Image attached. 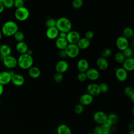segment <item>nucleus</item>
<instances>
[{"instance_id": "45", "label": "nucleus", "mask_w": 134, "mask_h": 134, "mask_svg": "<svg viewBox=\"0 0 134 134\" xmlns=\"http://www.w3.org/2000/svg\"><path fill=\"white\" fill-rule=\"evenodd\" d=\"M103 126L106 127H108V128H110L111 127V126L113 125V124L112 122L109 120H108L107 118V119L104 121V122L102 124Z\"/></svg>"}, {"instance_id": "47", "label": "nucleus", "mask_w": 134, "mask_h": 134, "mask_svg": "<svg viewBox=\"0 0 134 134\" xmlns=\"http://www.w3.org/2000/svg\"><path fill=\"white\" fill-rule=\"evenodd\" d=\"M66 34L65 32H59V37H61V38H66Z\"/></svg>"}, {"instance_id": "13", "label": "nucleus", "mask_w": 134, "mask_h": 134, "mask_svg": "<svg viewBox=\"0 0 134 134\" xmlns=\"http://www.w3.org/2000/svg\"><path fill=\"white\" fill-rule=\"evenodd\" d=\"M10 82L16 86H20L24 84L25 78L20 74L15 73L12 76Z\"/></svg>"}, {"instance_id": "9", "label": "nucleus", "mask_w": 134, "mask_h": 134, "mask_svg": "<svg viewBox=\"0 0 134 134\" xmlns=\"http://www.w3.org/2000/svg\"><path fill=\"white\" fill-rule=\"evenodd\" d=\"M116 44L119 50L123 51L128 47L129 41L127 38L121 36L117 38L116 41Z\"/></svg>"}, {"instance_id": "22", "label": "nucleus", "mask_w": 134, "mask_h": 134, "mask_svg": "<svg viewBox=\"0 0 134 134\" xmlns=\"http://www.w3.org/2000/svg\"><path fill=\"white\" fill-rule=\"evenodd\" d=\"M16 49L17 51L20 54L26 53L28 50L27 44L24 41L18 42L16 45Z\"/></svg>"}, {"instance_id": "44", "label": "nucleus", "mask_w": 134, "mask_h": 134, "mask_svg": "<svg viewBox=\"0 0 134 134\" xmlns=\"http://www.w3.org/2000/svg\"><path fill=\"white\" fill-rule=\"evenodd\" d=\"M102 130V133L103 134H109L110 131V128L106 127L103 125H100Z\"/></svg>"}, {"instance_id": "37", "label": "nucleus", "mask_w": 134, "mask_h": 134, "mask_svg": "<svg viewBox=\"0 0 134 134\" xmlns=\"http://www.w3.org/2000/svg\"><path fill=\"white\" fill-rule=\"evenodd\" d=\"M111 54V51L109 48H105L102 51V57L106 58L110 57Z\"/></svg>"}, {"instance_id": "38", "label": "nucleus", "mask_w": 134, "mask_h": 134, "mask_svg": "<svg viewBox=\"0 0 134 134\" xmlns=\"http://www.w3.org/2000/svg\"><path fill=\"white\" fill-rule=\"evenodd\" d=\"M53 79L54 80L57 82V83H60L62 81L63 79V76L62 73H56L53 76Z\"/></svg>"}, {"instance_id": "25", "label": "nucleus", "mask_w": 134, "mask_h": 134, "mask_svg": "<svg viewBox=\"0 0 134 134\" xmlns=\"http://www.w3.org/2000/svg\"><path fill=\"white\" fill-rule=\"evenodd\" d=\"M57 134H72L70 128L65 124L59 125L57 129Z\"/></svg>"}, {"instance_id": "33", "label": "nucleus", "mask_w": 134, "mask_h": 134, "mask_svg": "<svg viewBox=\"0 0 134 134\" xmlns=\"http://www.w3.org/2000/svg\"><path fill=\"white\" fill-rule=\"evenodd\" d=\"M124 93L130 97L132 95L134 94V90L133 87L131 86H128L126 87L124 89Z\"/></svg>"}, {"instance_id": "41", "label": "nucleus", "mask_w": 134, "mask_h": 134, "mask_svg": "<svg viewBox=\"0 0 134 134\" xmlns=\"http://www.w3.org/2000/svg\"><path fill=\"white\" fill-rule=\"evenodd\" d=\"M24 2L23 0H15L14 1V6L15 8H19L24 6Z\"/></svg>"}, {"instance_id": "18", "label": "nucleus", "mask_w": 134, "mask_h": 134, "mask_svg": "<svg viewBox=\"0 0 134 134\" xmlns=\"http://www.w3.org/2000/svg\"><path fill=\"white\" fill-rule=\"evenodd\" d=\"M122 67L127 71H132L134 69V58H129L125 59L122 62Z\"/></svg>"}, {"instance_id": "5", "label": "nucleus", "mask_w": 134, "mask_h": 134, "mask_svg": "<svg viewBox=\"0 0 134 134\" xmlns=\"http://www.w3.org/2000/svg\"><path fill=\"white\" fill-rule=\"evenodd\" d=\"M66 55L71 58H76L80 53V49L76 44H68L64 49Z\"/></svg>"}, {"instance_id": "4", "label": "nucleus", "mask_w": 134, "mask_h": 134, "mask_svg": "<svg viewBox=\"0 0 134 134\" xmlns=\"http://www.w3.org/2000/svg\"><path fill=\"white\" fill-rule=\"evenodd\" d=\"M15 17L18 20L24 21L27 19L29 16V11L26 7H22L16 9L15 11Z\"/></svg>"}, {"instance_id": "52", "label": "nucleus", "mask_w": 134, "mask_h": 134, "mask_svg": "<svg viewBox=\"0 0 134 134\" xmlns=\"http://www.w3.org/2000/svg\"><path fill=\"white\" fill-rule=\"evenodd\" d=\"M130 98H131V99L132 102H133V100H134V94H133V95H132L130 97Z\"/></svg>"}, {"instance_id": "24", "label": "nucleus", "mask_w": 134, "mask_h": 134, "mask_svg": "<svg viewBox=\"0 0 134 134\" xmlns=\"http://www.w3.org/2000/svg\"><path fill=\"white\" fill-rule=\"evenodd\" d=\"M41 72L40 69L35 66H32L28 69V75L33 79H36L39 77Z\"/></svg>"}, {"instance_id": "53", "label": "nucleus", "mask_w": 134, "mask_h": 134, "mask_svg": "<svg viewBox=\"0 0 134 134\" xmlns=\"http://www.w3.org/2000/svg\"><path fill=\"white\" fill-rule=\"evenodd\" d=\"M2 33L1 30H0V40H1V39H2Z\"/></svg>"}, {"instance_id": "34", "label": "nucleus", "mask_w": 134, "mask_h": 134, "mask_svg": "<svg viewBox=\"0 0 134 134\" xmlns=\"http://www.w3.org/2000/svg\"><path fill=\"white\" fill-rule=\"evenodd\" d=\"M107 118L112 122L113 125L116 124L118 120V117L114 113L109 114L108 115H107Z\"/></svg>"}, {"instance_id": "31", "label": "nucleus", "mask_w": 134, "mask_h": 134, "mask_svg": "<svg viewBox=\"0 0 134 134\" xmlns=\"http://www.w3.org/2000/svg\"><path fill=\"white\" fill-rule=\"evenodd\" d=\"M2 2L4 6V8H10L14 6L13 0H2Z\"/></svg>"}, {"instance_id": "46", "label": "nucleus", "mask_w": 134, "mask_h": 134, "mask_svg": "<svg viewBox=\"0 0 134 134\" xmlns=\"http://www.w3.org/2000/svg\"><path fill=\"white\" fill-rule=\"evenodd\" d=\"M59 55L61 58H65L66 57H67L66 54L65 53V51L64 50H60L59 52Z\"/></svg>"}, {"instance_id": "6", "label": "nucleus", "mask_w": 134, "mask_h": 134, "mask_svg": "<svg viewBox=\"0 0 134 134\" xmlns=\"http://www.w3.org/2000/svg\"><path fill=\"white\" fill-rule=\"evenodd\" d=\"M3 63L5 67L8 69H14L17 65V59L10 55L3 58Z\"/></svg>"}, {"instance_id": "28", "label": "nucleus", "mask_w": 134, "mask_h": 134, "mask_svg": "<svg viewBox=\"0 0 134 134\" xmlns=\"http://www.w3.org/2000/svg\"><path fill=\"white\" fill-rule=\"evenodd\" d=\"M14 38L16 41H17L18 42H21L23 41V40L24 39V33L19 30H18L14 35Z\"/></svg>"}, {"instance_id": "51", "label": "nucleus", "mask_w": 134, "mask_h": 134, "mask_svg": "<svg viewBox=\"0 0 134 134\" xmlns=\"http://www.w3.org/2000/svg\"><path fill=\"white\" fill-rule=\"evenodd\" d=\"M128 134H134V130L132 129H130L128 132Z\"/></svg>"}, {"instance_id": "7", "label": "nucleus", "mask_w": 134, "mask_h": 134, "mask_svg": "<svg viewBox=\"0 0 134 134\" xmlns=\"http://www.w3.org/2000/svg\"><path fill=\"white\" fill-rule=\"evenodd\" d=\"M80 38V34L77 31L70 30L66 34V39L69 44H76Z\"/></svg>"}, {"instance_id": "1", "label": "nucleus", "mask_w": 134, "mask_h": 134, "mask_svg": "<svg viewBox=\"0 0 134 134\" xmlns=\"http://www.w3.org/2000/svg\"><path fill=\"white\" fill-rule=\"evenodd\" d=\"M18 30V26L16 23L13 20L5 22L2 26L1 31L2 35L7 37L13 36Z\"/></svg>"}, {"instance_id": "54", "label": "nucleus", "mask_w": 134, "mask_h": 134, "mask_svg": "<svg viewBox=\"0 0 134 134\" xmlns=\"http://www.w3.org/2000/svg\"><path fill=\"white\" fill-rule=\"evenodd\" d=\"M87 134H93L92 132H90V133H87Z\"/></svg>"}, {"instance_id": "20", "label": "nucleus", "mask_w": 134, "mask_h": 134, "mask_svg": "<svg viewBox=\"0 0 134 134\" xmlns=\"http://www.w3.org/2000/svg\"><path fill=\"white\" fill-rule=\"evenodd\" d=\"M96 65L100 70H105L108 67V62L106 58L101 56L97 59Z\"/></svg>"}, {"instance_id": "42", "label": "nucleus", "mask_w": 134, "mask_h": 134, "mask_svg": "<svg viewBox=\"0 0 134 134\" xmlns=\"http://www.w3.org/2000/svg\"><path fill=\"white\" fill-rule=\"evenodd\" d=\"M94 36V34L93 31H92V30H88L85 32V38H86L88 40H90L91 39L93 38Z\"/></svg>"}, {"instance_id": "11", "label": "nucleus", "mask_w": 134, "mask_h": 134, "mask_svg": "<svg viewBox=\"0 0 134 134\" xmlns=\"http://www.w3.org/2000/svg\"><path fill=\"white\" fill-rule=\"evenodd\" d=\"M86 90L87 93L91 95L92 96H97L100 93L99 84L96 83L89 84L86 87Z\"/></svg>"}, {"instance_id": "39", "label": "nucleus", "mask_w": 134, "mask_h": 134, "mask_svg": "<svg viewBox=\"0 0 134 134\" xmlns=\"http://www.w3.org/2000/svg\"><path fill=\"white\" fill-rule=\"evenodd\" d=\"M100 92L102 93H106L108 92L109 90V87L108 85L105 83H101L100 84H99Z\"/></svg>"}, {"instance_id": "36", "label": "nucleus", "mask_w": 134, "mask_h": 134, "mask_svg": "<svg viewBox=\"0 0 134 134\" xmlns=\"http://www.w3.org/2000/svg\"><path fill=\"white\" fill-rule=\"evenodd\" d=\"M84 106L81 104H77L74 107V112L78 115L82 114L84 111Z\"/></svg>"}, {"instance_id": "12", "label": "nucleus", "mask_w": 134, "mask_h": 134, "mask_svg": "<svg viewBox=\"0 0 134 134\" xmlns=\"http://www.w3.org/2000/svg\"><path fill=\"white\" fill-rule=\"evenodd\" d=\"M115 76L118 81L124 82L126 80L128 76L127 71L123 68H118L115 69Z\"/></svg>"}, {"instance_id": "43", "label": "nucleus", "mask_w": 134, "mask_h": 134, "mask_svg": "<svg viewBox=\"0 0 134 134\" xmlns=\"http://www.w3.org/2000/svg\"><path fill=\"white\" fill-rule=\"evenodd\" d=\"M92 133L93 134H103L100 126L95 127L93 129V132Z\"/></svg>"}, {"instance_id": "48", "label": "nucleus", "mask_w": 134, "mask_h": 134, "mask_svg": "<svg viewBox=\"0 0 134 134\" xmlns=\"http://www.w3.org/2000/svg\"><path fill=\"white\" fill-rule=\"evenodd\" d=\"M4 6L2 3V1H0V14L3 13L4 10Z\"/></svg>"}, {"instance_id": "49", "label": "nucleus", "mask_w": 134, "mask_h": 134, "mask_svg": "<svg viewBox=\"0 0 134 134\" xmlns=\"http://www.w3.org/2000/svg\"><path fill=\"white\" fill-rule=\"evenodd\" d=\"M3 92H4V87H3V85H1L0 84V96L1 95H2V94L3 93Z\"/></svg>"}, {"instance_id": "40", "label": "nucleus", "mask_w": 134, "mask_h": 134, "mask_svg": "<svg viewBox=\"0 0 134 134\" xmlns=\"http://www.w3.org/2000/svg\"><path fill=\"white\" fill-rule=\"evenodd\" d=\"M77 80L80 82H84L87 79V76L85 72H79L77 76Z\"/></svg>"}, {"instance_id": "23", "label": "nucleus", "mask_w": 134, "mask_h": 134, "mask_svg": "<svg viewBox=\"0 0 134 134\" xmlns=\"http://www.w3.org/2000/svg\"><path fill=\"white\" fill-rule=\"evenodd\" d=\"M12 53V49L6 44H3L0 46V54L3 58L10 55Z\"/></svg>"}, {"instance_id": "21", "label": "nucleus", "mask_w": 134, "mask_h": 134, "mask_svg": "<svg viewBox=\"0 0 134 134\" xmlns=\"http://www.w3.org/2000/svg\"><path fill=\"white\" fill-rule=\"evenodd\" d=\"M69 43L66 38L58 37L55 41V46L60 50H64Z\"/></svg>"}, {"instance_id": "2", "label": "nucleus", "mask_w": 134, "mask_h": 134, "mask_svg": "<svg viewBox=\"0 0 134 134\" xmlns=\"http://www.w3.org/2000/svg\"><path fill=\"white\" fill-rule=\"evenodd\" d=\"M17 59V65L22 69H29L32 66L34 63V59L32 57L26 53L20 54Z\"/></svg>"}, {"instance_id": "29", "label": "nucleus", "mask_w": 134, "mask_h": 134, "mask_svg": "<svg viewBox=\"0 0 134 134\" xmlns=\"http://www.w3.org/2000/svg\"><path fill=\"white\" fill-rule=\"evenodd\" d=\"M125 59L122 52H118L115 55V60L118 63H122Z\"/></svg>"}, {"instance_id": "15", "label": "nucleus", "mask_w": 134, "mask_h": 134, "mask_svg": "<svg viewBox=\"0 0 134 134\" xmlns=\"http://www.w3.org/2000/svg\"><path fill=\"white\" fill-rule=\"evenodd\" d=\"M79 101L83 106L89 105L93 102V96L88 93H85L80 96Z\"/></svg>"}, {"instance_id": "16", "label": "nucleus", "mask_w": 134, "mask_h": 134, "mask_svg": "<svg viewBox=\"0 0 134 134\" xmlns=\"http://www.w3.org/2000/svg\"><path fill=\"white\" fill-rule=\"evenodd\" d=\"M12 75L9 72L2 71L0 72V84L5 85L10 82Z\"/></svg>"}, {"instance_id": "50", "label": "nucleus", "mask_w": 134, "mask_h": 134, "mask_svg": "<svg viewBox=\"0 0 134 134\" xmlns=\"http://www.w3.org/2000/svg\"><path fill=\"white\" fill-rule=\"evenodd\" d=\"M26 53L28 54H29V55L32 56V53H33V51H32L31 50H30V49H28V50H27Z\"/></svg>"}, {"instance_id": "3", "label": "nucleus", "mask_w": 134, "mask_h": 134, "mask_svg": "<svg viewBox=\"0 0 134 134\" xmlns=\"http://www.w3.org/2000/svg\"><path fill=\"white\" fill-rule=\"evenodd\" d=\"M71 21L66 17H61L56 20L55 27L59 32H68L72 29Z\"/></svg>"}, {"instance_id": "32", "label": "nucleus", "mask_w": 134, "mask_h": 134, "mask_svg": "<svg viewBox=\"0 0 134 134\" xmlns=\"http://www.w3.org/2000/svg\"><path fill=\"white\" fill-rule=\"evenodd\" d=\"M56 20L54 18H49L46 21V26L47 28L55 27Z\"/></svg>"}, {"instance_id": "17", "label": "nucleus", "mask_w": 134, "mask_h": 134, "mask_svg": "<svg viewBox=\"0 0 134 134\" xmlns=\"http://www.w3.org/2000/svg\"><path fill=\"white\" fill-rule=\"evenodd\" d=\"M77 68L80 72H85L89 69L88 61L84 58L80 59L77 63Z\"/></svg>"}, {"instance_id": "14", "label": "nucleus", "mask_w": 134, "mask_h": 134, "mask_svg": "<svg viewBox=\"0 0 134 134\" xmlns=\"http://www.w3.org/2000/svg\"><path fill=\"white\" fill-rule=\"evenodd\" d=\"M87 79L91 81H96L99 77V72L98 71L94 68H89L85 72Z\"/></svg>"}, {"instance_id": "35", "label": "nucleus", "mask_w": 134, "mask_h": 134, "mask_svg": "<svg viewBox=\"0 0 134 134\" xmlns=\"http://www.w3.org/2000/svg\"><path fill=\"white\" fill-rule=\"evenodd\" d=\"M83 2L82 0H74L72 2V5L74 9H79L83 5Z\"/></svg>"}, {"instance_id": "19", "label": "nucleus", "mask_w": 134, "mask_h": 134, "mask_svg": "<svg viewBox=\"0 0 134 134\" xmlns=\"http://www.w3.org/2000/svg\"><path fill=\"white\" fill-rule=\"evenodd\" d=\"M59 34V31L56 27L48 28L46 30V36L50 39H54L58 38Z\"/></svg>"}, {"instance_id": "26", "label": "nucleus", "mask_w": 134, "mask_h": 134, "mask_svg": "<svg viewBox=\"0 0 134 134\" xmlns=\"http://www.w3.org/2000/svg\"><path fill=\"white\" fill-rule=\"evenodd\" d=\"M77 46L80 49H85L90 45V40L86 38H81L76 43Z\"/></svg>"}, {"instance_id": "10", "label": "nucleus", "mask_w": 134, "mask_h": 134, "mask_svg": "<svg viewBox=\"0 0 134 134\" xmlns=\"http://www.w3.org/2000/svg\"><path fill=\"white\" fill-rule=\"evenodd\" d=\"M69 69V64L68 62L64 60L59 61L55 65V69L57 73H63L65 72Z\"/></svg>"}, {"instance_id": "8", "label": "nucleus", "mask_w": 134, "mask_h": 134, "mask_svg": "<svg viewBox=\"0 0 134 134\" xmlns=\"http://www.w3.org/2000/svg\"><path fill=\"white\" fill-rule=\"evenodd\" d=\"M107 115L103 111H97L93 115L94 121L99 125H102L107 119Z\"/></svg>"}, {"instance_id": "30", "label": "nucleus", "mask_w": 134, "mask_h": 134, "mask_svg": "<svg viewBox=\"0 0 134 134\" xmlns=\"http://www.w3.org/2000/svg\"><path fill=\"white\" fill-rule=\"evenodd\" d=\"M122 53L125 57V58H132L133 54V50L129 47H128L126 49L122 51Z\"/></svg>"}, {"instance_id": "27", "label": "nucleus", "mask_w": 134, "mask_h": 134, "mask_svg": "<svg viewBox=\"0 0 134 134\" xmlns=\"http://www.w3.org/2000/svg\"><path fill=\"white\" fill-rule=\"evenodd\" d=\"M123 36L126 38H130L133 36V29L129 27H125L122 31Z\"/></svg>"}, {"instance_id": "55", "label": "nucleus", "mask_w": 134, "mask_h": 134, "mask_svg": "<svg viewBox=\"0 0 134 134\" xmlns=\"http://www.w3.org/2000/svg\"><path fill=\"white\" fill-rule=\"evenodd\" d=\"M1 100H0V106H1Z\"/></svg>"}]
</instances>
